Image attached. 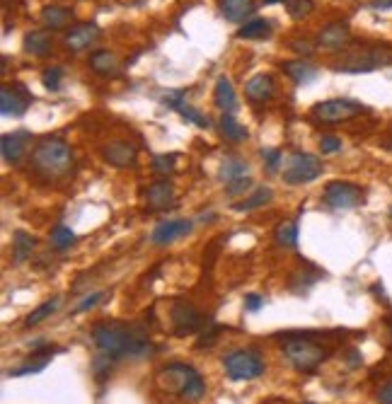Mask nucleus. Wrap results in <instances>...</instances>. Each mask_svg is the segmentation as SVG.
<instances>
[{"label":"nucleus","instance_id":"1a4fd4ad","mask_svg":"<svg viewBox=\"0 0 392 404\" xmlns=\"http://www.w3.org/2000/svg\"><path fill=\"white\" fill-rule=\"evenodd\" d=\"M366 194L353 182H329L325 189V204L334 211H351L363 204Z\"/></svg>","mask_w":392,"mask_h":404},{"label":"nucleus","instance_id":"a211bd4d","mask_svg":"<svg viewBox=\"0 0 392 404\" xmlns=\"http://www.w3.org/2000/svg\"><path fill=\"white\" fill-rule=\"evenodd\" d=\"M254 10H257L254 0H218V13L228 22H244L252 18Z\"/></svg>","mask_w":392,"mask_h":404},{"label":"nucleus","instance_id":"37998d69","mask_svg":"<svg viewBox=\"0 0 392 404\" xmlns=\"http://www.w3.org/2000/svg\"><path fill=\"white\" fill-rule=\"evenodd\" d=\"M320 150H322L325 155L339 152L341 150V138H337V136H322V138H320Z\"/></svg>","mask_w":392,"mask_h":404},{"label":"nucleus","instance_id":"473e14b6","mask_svg":"<svg viewBox=\"0 0 392 404\" xmlns=\"http://www.w3.org/2000/svg\"><path fill=\"white\" fill-rule=\"evenodd\" d=\"M318 278H320V271H315V274H308V271H303V266L296 271V274L291 276V288L296 293H305L310 286H315L318 283Z\"/></svg>","mask_w":392,"mask_h":404},{"label":"nucleus","instance_id":"ea45409f","mask_svg":"<svg viewBox=\"0 0 392 404\" xmlns=\"http://www.w3.org/2000/svg\"><path fill=\"white\" fill-rule=\"evenodd\" d=\"M105 298H107V293H105V291L90 293V296H85L78 305H75V313H85V310H92V308H95V305H100Z\"/></svg>","mask_w":392,"mask_h":404},{"label":"nucleus","instance_id":"c03bdc74","mask_svg":"<svg viewBox=\"0 0 392 404\" xmlns=\"http://www.w3.org/2000/svg\"><path fill=\"white\" fill-rule=\"evenodd\" d=\"M249 184H252V179H249V177H240V179H235V182L226 184V194H228V196L244 194V192L249 189Z\"/></svg>","mask_w":392,"mask_h":404},{"label":"nucleus","instance_id":"8fccbe9b","mask_svg":"<svg viewBox=\"0 0 392 404\" xmlns=\"http://www.w3.org/2000/svg\"><path fill=\"white\" fill-rule=\"evenodd\" d=\"M348 365H351V368L361 365V353H358V351H351V353H348Z\"/></svg>","mask_w":392,"mask_h":404},{"label":"nucleus","instance_id":"603ef678","mask_svg":"<svg viewBox=\"0 0 392 404\" xmlns=\"http://www.w3.org/2000/svg\"><path fill=\"white\" fill-rule=\"evenodd\" d=\"M303 404H315V402H303Z\"/></svg>","mask_w":392,"mask_h":404},{"label":"nucleus","instance_id":"6ab92c4d","mask_svg":"<svg viewBox=\"0 0 392 404\" xmlns=\"http://www.w3.org/2000/svg\"><path fill=\"white\" fill-rule=\"evenodd\" d=\"M244 95H247V100L252 102H269L271 97H274V80H271V75L266 73H257L252 75V78L244 83Z\"/></svg>","mask_w":392,"mask_h":404},{"label":"nucleus","instance_id":"f704fd0d","mask_svg":"<svg viewBox=\"0 0 392 404\" xmlns=\"http://www.w3.org/2000/svg\"><path fill=\"white\" fill-rule=\"evenodd\" d=\"M114 358L112 356H107V353H100V356H95L92 358V375H95L97 380H107L109 378V373H112V368H114Z\"/></svg>","mask_w":392,"mask_h":404},{"label":"nucleus","instance_id":"39448f33","mask_svg":"<svg viewBox=\"0 0 392 404\" xmlns=\"http://www.w3.org/2000/svg\"><path fill=\"white\" fill-rule=\"evenodd\" d=\"M283 353H286L288 363L301 373H315L329 358V348L308 337H288L283 341Z\"/></svg>","mask_w":392,"mask_h":404},{"label":"nucleus","instance_id":"ddd939ff","mask_svg":"<svg viewBox=\"0 0 392 404\" xmlns=\"http://www.w3.org/2000/svg\"><path fill=\"white\" fill-rule=\"evenodd\" d=\"M32 143V133L30 131H15V133H5L0 141V152H3V160L8 165H18L25 157L27 148Z\"/></svg>","mask_w":392,"mask_h":404},{"label":"nucleus","instance_id":"a18cd8bd","mask_svg":"<svg viewBox=\"0 0 392 404\" xmlns=\"http://www.w3.org/2000/svg\"><path fill=\"white\" fill-rule=\"evenodd\" d=\"M291 48L296 53H301V56H310V53L315 51V46L310 41H305V39H293L291 41Z\"/></svg>","mask_w":392,"mask_h":404},{"label":"nucleus","instance_id":"f03ea898","mask_svg":"<svg viewBox=\"0 0 392 404\" xmlns=\"http://www.w3.org/2000/svg\"><path fill=\"white\" fill-rule=\"evenodd\" d=\"M155 383L160 390L177 395L182 402L196 404L206 395V383L201 373L189 363H167L155 373Z\"/></svg>","mask_w":392,"mask_h":404},{"label":"nucleus","instance_id":"4c0bfd02","mask_svg":"<svg viewBox=\"0 0 392 404\" xmlns=\"http://www.w3.org/2000/svg\"><path fill=\"white\" fill-rule=\"evenodd\" d=\"M61 78H63L61 68H46L41 73V83L46 90H58V87H61Z\"/></svg>","mask_w":392,"mask_h":404},{"label":"nucleus","instance_id":"aec40b11","mask_svg":"<svg viewBox=\"0 0 392 404\" xmlns=\"http://www.w3.org/2000/svg\"><path fill=\"white\" fill-rule=\"evenodd\" d=\"M73 18H75L73 10L63 8V5H46L39 15L41 25L46 27V30H63V27H68L70 22H73Z\"/></svg>","mask_w":392,"mask_h":404},{"label":"nucleus","instance_id":"864d4df0","mask_svg":"<svg viewBox=\"0 0 392 404\" xmlns=\"http://www.w3.org/2000/svg\"><path fill=\"white\" fill-rule=\"evenodd\" d=\"M390 218H392V211H390Z\"/></svg>","mask_w":392,"mask_h":404},{"label":"nucleus","instance_id":"5fc2aeb1","mask_svg":"<svg viewBox=\"0 0 392 404\" xmlns=\"http://www.w3.org/2000/svg\"><path fill=\"white\" fill-rule=\"evenodd\" d=\"M390 327H392V320H390Z\"/></svg>","mask_w":392,"mask_h":404},{"label":"nucleus","instance_id":"412c9836","mask_svg":"<svg viewBox=\"0 0 392 404\" xmlns=\"http://www.w3.org/2000/svg\"><path fill=\"white\" fill-rule=\"evenodd\" d=\"M51 46H53V39L48 32L44 30H37V32H30V34H25V41H22V48H25V53H30V56H37V58H44L51 53Z\"/></svg>","mask_w":392,"mask_h":404},{"label":"nucleus","instance_id":"cd10ccee","mask_svg":"<svg viewBox=\"0 0 392 404\" xmlns=\"http://www.w3.org/2000/svg\"><path fill=\"white\" fill-rule=\"evenodd\" d=\"M58 308H61V298H58V296H53V298L44 300V303L39 305V308H37V310H32V313L27 315L25 327H37V325H41V322L51 318V315L56 313Z\"/></svg>","mask_w":392,"mask_h":404},{"label":"nucleus","instance_id":"5701e85b","mask_svg":"<svg viewBox=\"0 0 392 404\" xmlns=\"http://www.w3.org/2000/svg\"><path fill=\"white\" fill-rule=\"evenodd\" d=\"M214 102L223 114L237 112V97H235V90H233V85H230V80H228V78H218L216 80Z\"/></svg>","mask_w":392,"mask_h":404},{"label":"nucleus","instance_id":"423d86ee","mask_svg":"<svg viewBox=\"0 0 392 404\" xmlns=\"http://www.w3.org/2000/svg\"><path fill=\"white\" fill-rule=\"evenodd\" d=\"M223 368L230 380H254L264 373V358L257 348H235L223 356Z\"/></svg>","mask_w":392,"mask_h":404},{"label":"nucleus","instance_id":"dca6fc26","mask_svg":"<svg viewBox=\"0 0 392 404\" xmlns=\"http://www.w3.org/2000/svg\"><path fill=\"white\" fill-rule=\"evenodd\" d=\"M194 228L192 221H184V218H179V221H165L160 223V226L152 230V245H157V247H165V245L174 242L177 237H184V235H189Z\"/></svg>","mask_w":392,"mask_h":404},{"label":"nucleus","instance_id":"c85d7f7f","mask_svg":"<svg viewBox=\"0 0 392 404\" xmlns=\"http://www.w3.org/2000/svg\"><path fill=\"white\" fill-rule=\"evenodd\" d=\"M274 242L279 247H288L293 249L298 245V223L296 221H283L276 226L274 230Z\"/></svg>","mask_w":392,"mask_h":404},{"label":"nucleus","instance_id":"bb28decb","mask_svg":"<svg viewBox=\"0 0 392 404\" xmlns=\"http://www.w3.org/2000/svg\"><path fill=\"white\" fill-rule=\"evenodd\" d=\"M221 133L226 141H233V143H242V141H247V129L242 126L240 122H235V117L233 114H223L221 117Z\"/></svg>","mask_w":392,"mask_h":404},{"label":"nucleus","instance_id":"3c124183","mask_svg":"<svg viewBox=\"0 0 392 404\" xmlns=\"http://www.w3.org/2000/svg\"><path fill=\"white\" fill-rule=\"evenodd\" d=\"M264 3H269V5H271V3H281V0H264Z\"/></svg>","mask_w":392,"mask_h":404},{"label":"nucleus","instance_id":"4468645a","mask_svg":"<svg viewBox=\"0 0 392 404\" xmlns=\"http://www.w3.org/2000/svg\"><path fill=\"white\" fill-rule=\"evenodd\" d=\"M97 39H100V27L97 25H75V27H70L68 32H65V48L68 51H73V53H80V51H85V48H90L92 44H97Z\"/></svg>","mask_w":392,"mask_h":404},{"label":"nucleus","instance_id":"6e6552de","mask_svg":"<svg viewBox=\"0 0 392 404\" xmlns=\"http://www.w3.org/2000/svg\"><path fill=\"white\" fill-rule=\"evenodd\" d=\"M368 107L361 105L356 100H325V102H318L313 107V117L322 124H341V122H348V119L358 117V114H366Z\"/></svg>","mask_w":392,"mask_h":404},{"label":"nucleus","instance_id":"7ed1b4c3","mask_svg":"<svg viewBox=\"0 0 392 404\" xmlns=\"http://www.w3.org/2000/svg\"><path fill=\"white\" fill-rule=\"evenodd\" d=\"M32 170L44 179H61L73 167V152L61 138H46L32 152Z\"/></svg>","mask_w":392,"mask_h":404},{"label":"nucleus","instance_id":"a19ab883","mask_svg":"<svg viewBox=\"0 0 392 404\" xmlns=\"http://www.w3.org/2000/svg\"><path fill=\"white\" fill-rule=\"evenodd\" d=\"M261 157H264V162H266V170L269 172H276L281 167V162H283V155L279 150H269V148H264L261 150Z\"/></svg>","mask_w":392,"mask_h":404},{"label":"nucleus","instance_id":"2f4dec72","mask_svg":"<svg viewBox=\"0 0 392 404\" xmlns=\"http://www.w3.org/2000/svg\"><path fill=\"white\" fill-rule=\"evenodd\" d=\"M48 240H51V247L53 249L63 252V249H68L70 245L75 242V233L70 230V228H65V226H56L51 230V235H48Z\"/></svg>","mask_w":392,"mask_h":404},{"label":"nucleus","instance_id":"f3484780","mask_svg":"<svg viewBox=\"0 0 392 404\" xmlns=\"http://www.w3.org/2000/svg\"><path fill=\"white\" fill-rule=\"evenodd\" d=\"M174 204V187L170 179H157L148 187L145 192V206L148 211H162V209H170Z\"/></svg>","mask_w":392,"mask_h":404},{"label":"nucleus","instance_id":"79ce46f5","mask_svg":"<svg viewBox=\"0 0 392 404\" xmlns=\"http://www.w3.org/2000/svg\"><path fill=\"white\" fill-rule=\"evenodd\" d=\"M221 334V327L216 325V322H209V330L201 334V339L196 341V348H204V346H211V344H216V337Z\"/></svg>","mask_w":392,"mask_h":404},{"label":"nucleus","instance_id":"09e8293b","mask_svg":"<svg viewBox=\"0 0 392 404\" xmlns=\"http://www.w3.org/2000/svg\"><path fill=\"white\" fill-rule=\"evenodd\" d=\"M368 5L373 10H390L392 8V0H370Z\"/></svg>","mask_w":392,"mask_h":404},{"label":"nucleus","instance_id":"72a5a7b5","mask_svg":"<svg viewBox=\"0 0 392 404\" xmlns=\"http://www.w3.org/2000/svg\"><path fill=\"white\" fill-rule=\"evenodd\" d=\"M286 10H288V18L305 20L308 15H313L315 3L313 0H286Z\"/></svg>","mask_w":392,"mask_h":404},{"label":"nucleus","instance_id":"49530a36","mask_svg":"<svg viewBox=\"0 0 392 404\" xmlns=\"http://www.w3.org/2000/svg\"><path fill=\"white\" fill-rule=\"evenodd\" d=\"M261 305H264V298L257 296V293H249V296L244 298V308H247L249 313H257V310H261Z\"/></svg>","mask_w":392,"mask_h":404},{"label":"nucleus","instance_id":"a878e982","mask_svg":"<svg viewBox=\"0 0 392 404\" xmlns=\"http://www.w3.org/2000/svg\"><path fill=\"white\" fill-rule=\"evenodd\" d=\"M271 34V22L264 20V18H254V20H247L242 27L237 30V37L240 39H264V37Z\"/></svg>","mask_w":392,"mask_h":404},{"label":"nucleus","instance_id":"f257e3e1","mask_svg":"<svg viewBox=\"0 0 392 404\" xmlns=\"http://www.w3.org/2000/svg\"><path fill=\"white\" fill-rule=\"evenodd\" d=\"M92 344L114 361H143L155 353L150 341V330L143 322H102L92 330Z\"/></svg>","mask_w":392,"mask_h":404},{"label":"nucleus","instance_id":"9b49d317","mask_svg":"<svg viewBox=\"0 0 392 404\" xmlns=\"http://www.w3.org/2000/svg\"><path fill=\"white\" fill-rule=\"evenodd\" d=\"M32 95L25 85H3L0 87V112L5 117H22L30 109Z\"/></svg>","mask_w":392,"mask_h":404},{"label":"nucleus","instance_id":"7c9ffc66","mask_svg":"<svg viewBox=\"0 0 392 404\" xmlns=\"http://www.w3.org/2000/svg\"><path fill=\"white\" fill-rule=\"evenodd\" d=\"M271 199H274V192H271L269 187H257L252 194L247 196V199H242L240 204L233 206V209L235 211H254V209H259V206H266Z\"/></svg>","mask_w":392,"mask_h":404},{"label":"nucleus","instance_id":"de8ad7c7","mask_svg":"<svg viewBox=\"0 0 392 404\" xmlns=\"http://www.w3.org/2000/svg\"><path fill=\"white\" fill-rule=\"evenodd\" d=\"M378 404H392V380L378 390Z\"/></svg>","mask_w":392,"mask_h":404},{"label":"nucleus","instance_id":"4be33fe9","mask_svg":"<svg viewBox=\"0 0 392 404\" xmlns=\"http://www.w3.org/2000/svg\"><path fill=\"white\" fill-rule=\"evenodd\" d=\"M90 68L102 78H114L119 73V58L107 48H97L90 53Z\"/></svg>","mask_w":392,"mask_h":404},{"label":"nucleus","instance_id":"e433bc0d","mask_svg":"<svg viewBox=\"0 0 392 404\" xmlns=\"http://www.w3.org/2000/svg\"><path fill=\"white\" fill-rule=\"evenodd\" d=\"M174 162H177V155H155L150 170L160 174V177H167V174L174 172Z\"/></svg>","mask_w":392,"mask_h":404},{"label":"nucleus","instance_id":"58836bf2","mask_svg":"<svg viewBox=\"0 0 392 404\" xmlns=\"http://www.w3.org/2000/svg\"><path fill=\"white\" fill-rule=\"evenodd\" d=\"M46 363H48V358H44V361H37V363H27V365H22V368L8 370V375H10V378H20V375H34V373H41V370L46 368Z\"/></svg>","mask_w":392,"mask_h":404},{"label":"nucleus","instance_id":"f8f14e48","mask_svg":"<svg viewBox=\"0 0 392 404\" xmlns=\"http://www.w3.org/2000/svg\"><path fill=\"white\" fill-rule=\"evenodd\" d=\"M102 157L112 167H117V170H126V167L136 165L138 148L131 141H109L105 148H102Z\"/></svg>","mask_w":392,"mask_h":404},{"label":"nucleus","instance_id":"c9c22d12","mask_svg":"<svg viewBox=\"0 0 392 404\" xmlns=\"http://www.w3.org/2000/svg\"><path fill=\"white\" fill-rule=\"evenodd\" d=\"M174 112H177V114H182V119H187V122H192L194 126H199V129H209V119H206L201 112H196L194 107H189L187 102H182V105H177V107H174Z\"/></svg>","mask_w":392,"mask_h":404},{"label":"nucleus","instance_id":"0eeeda50","mask_svg":"<svg viewBox=\"0 0 392 404\" xmlns=\"http://www.w3.org/2000/svg\"><path fill=\"white\" fill-rule=\"evenodd\" d=\"M320 174H322V162H320L318 155H310V152H293V155L288 157L286 167H283L281 177L286 184L298 187V184L315 182Z\"/></svg>","mask_w":392,"mask_h":404},{"label":"nucleus","instance_id":"9d476101","mask_svg":"<svg viewBox=\"0 0 392 404\" xmlns=\"http://www.w3.org/2000/svg\"><path fill=\"white\" fill-rule=\"evenodd\" d=\"M170 320H172V330L177 337H187L199 332L206 325V318L194 308L189 300H174L172 310H170Z\"/></svg>","mask_w":392,"mask_h":404},{"label":"nucleus","instance_id":"2eb2a0df","mask_svg":"<svg viewBox=\"0 0 392 404\" xmlns=\"http://www.w3.org/2000/svg\"><path fill=\"white\" fill-rule=\"evenodd\" d=\"M348 39H351V30H348L346 22H332V25L320 30L318 46L329 48V51H339V48L346 46Z\"/></svg>","mask_w":392,"mask_h":404},{"label":"nucleus","instance_id":"b1692460","mask_svg":"<svg viewBox=\"0 0 392 404\" xmlns=\"http://www.w3.org/2000/svg\"><path fill=\"white\" fill-rule=\"evenodd\" d=\"M281 68H283V73H286L288 78H293V83H298V85L310 83V80H315V75H318V70H315L310 63H305L303 58H298V61H283Z\"/></svg>","mask_w":392,"mask_h":404},{"label":"nucleus","instance_id":"c756f323","mask_svg":"<svg viewBox=\"0 0 392 404\" xmlns=\"http://www.w3.org/2000/svg\"><path fill=\"white\" fill-rule=\"evenodd\" d=\"M218 177L223 179L226 184L235 182L240 177H247V162L240 160V157H226L221 165V172H218Z\"/></svg>","mask_w":392,"mask_h":404},{"label":"nucleus","instance_id":"393cba45","mask_svg":"<svg viewBox=\"0 0 392 404\" xmlns=\"http://www.w3.org/2000/svg\"><path fill=\"white\" fill-rule=\"evenodd\" d=\"M37 247V237L25 230H15L13 235V259L18 261V264H22V261H27L32 256V252H34Z\"/></svg>","mask_w":392,"mask_h":404},{"label":"nucleus","instance_id":"20e7f679","mask_svg":"<svg viewBox=\"0 0 392 404\" xmlns=\"http://www.w3.org/2000/svg\"><path fill=\"white\" fill-rule=\"evenodd\" d=\"M392 63V51L385 46H358L339 53L332 61V68L339 73H370Z\"/></svg>","mask_w":392,"mask_h":404}]
</instances>
